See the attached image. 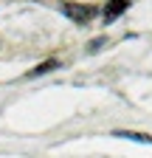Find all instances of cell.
I'll use <instances>...</instances> for the list:
<instances>
[{
    "instance_id": "5",
    "label": "cell",
    "mask_w": 152,
    "mask_h": 158,
    "mask_svg": "<svg viewBox=\"0 0 152 158\" xmlns=\"http://www.w3.org/2000/svg\"><path fill=\"white\" fill-rule=\"evenodd\" d=\"M104 45V37H99V40H93V43H90V51H99Z\"/></svg>"
},
{
    "instance_id": "3",
    "label": "cell",
    "mask_w": 152,
    "mask_h": 158,
    "mask_svg": "<svg viewBox=\"0 0 152 158\" xmlns=\"http://www.w3.org/2000/svg\"><path fill=\"white\" fill-rule=\"evenodd\" d=\"M127 6H130V0H110V6L104 9V20H107V23H113V20H116Z\"/></svg>"
},
{
    "instance_id": "2",
    "label": "cell",
    "mask_w": 152,
    "mask_h": 158,
    "mask_svg": "<svg viewBox=\"0 0 152 158\" xmlns=\"http://www.w3.org/2000/svg\"><path fill=\"white\" fill-rule=\"evenodd\" d=\"M116 138H127V141H138V144H152L149 133H135V130H116Z\"/></svg>"
},
{
    "instance_id": "1",
    "label": "cell",
    "mask_w": 152,
    "mask_h": 158,
    "mask_svg": "<svg viewBox=\"0 0 152 158\" xmlns=\"http://www.w3.org/2000/svg\"><path fill=\"white\" fill-rule=\"evenodd\" d=\"M59 11L70 20V23H76V26H85V23H90V20L96 17V6H90V3H73V0H62Z\"/></svg>"
},
{
    "instance_id": "4",
    "label": "cell",
    "mask_w": 152,
    "mask_h": 158,
    "mask_svg": "<svg viewBox=\"0 0 152 158\" xmlns=\"http://www.w3.org/2000/svg\"><path fill=\"white\" fill-rule=\"evenodd\" d=\"M56 68H59V62H56V59H48V62L37 65L34 71H28V76H42V73H51V71H56Z\"/></svg>"
}]
</instances>
